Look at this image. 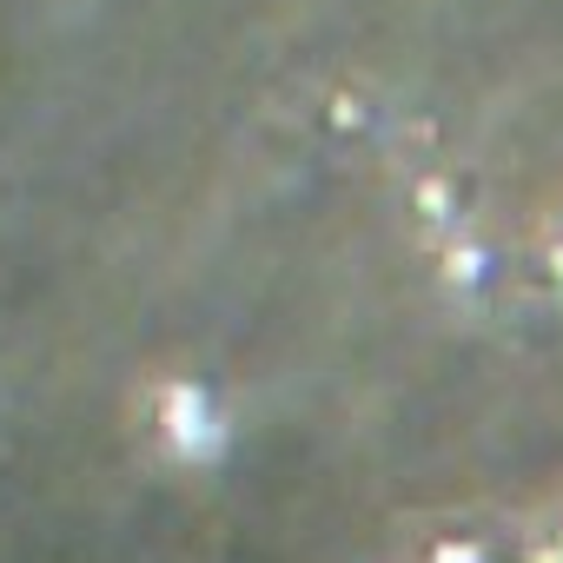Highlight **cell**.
Listing matches in <instances>:
<instances>
[{
    "instance_id": "obj_1",
    "label": "cell",
    "mask_w": 563,
    "mask_h": 563,
    "mask_svg": "<svg viewBox=\"0 0 563 563\" xmlns=\"http://www.w3.org/2000/svg\"><path fill=\"white\" fill-rule=\"evenodd\" d=\"M530 563H563V510L530 530Z\"/></svg>"
}]
</instances>
